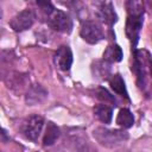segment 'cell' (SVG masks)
<instances>
[{"instance_id":"cell-6","label":"cell","mask_w":152,"mask_h":152,"mask_svg":"<svg viewBox=\"0 0 152 152\" xmlns=\"http://www.w3.org/2000/svg\"><path fill=\"white\" fill-rule=\"evenodd\" d=\"M141 26H142V15L128 14L127 21H126V34L133 45H135L138 42Z\"/></svg>"},{"instance_id":"cell-4","label":"cell","mask_w":152,"mask_h":152,"mask_svg":"<svg viewBox=\"0 0 152 152\" xmlns=\"http://www.w3.org/2000/svg\"><path fill=\"white\" fill-rule=\"evenodd\" d=\"M80 34L89 44H96L103 38V31L101 26L93 20H86L82 24Z\"/></svg>"},{"instance_id":"cell-15","label":"cell","mask_w":152,"mask_h":152,"mask_svg":"<svg viewBox=\"0 0 152 152\" xmlns=\"http://www.w3.org/2000/svg\"><path fill=\"white\" fill-rule=\"evenodd\" d=\"M126 8L128 14L132 15H144V4L142 1L129 0L126 2Z\"/></svg>"},{"instance_id":"cell-12","label":"cell","mask_w":152,"mask_h":152,"mask_svg":"<svg viewBox=\"0 0 152 152\" xmlns=\"http://www.w3.org/2000/svg\"><path fill=\"white\" fill-rule=\"evenodd\" d=\"M116 124L122 128H129L134 124V116L131 113V110L122 108L120 109L118 116H116Z\"/></svg>"},{"instance_id":"cell-16","label":"cell","mask_w":152,"mask_h":152,"mask_svg":"<svg viewBox=\"0 0 152 152\" xmlns=\"http://www.w3.org/2000/svg\"><path fill=\"white\" fill-rule=\"evenodd\" d=\"M95 96H96L99 100L103 101L104 104H107V103H114V102H115L114 97L108 93V90L104 89V88H101V87L95 90Z\"/></svg>"},{"instance_id":"cell-1","label":"cell","mask_w":152,"mask_h":152,"mask_svg":"<svg viewBox=\"0 0 152 152\" xmlns=\"http://www.w3.org/2000/svg\"><path fill=\"white\" fill-rule=\"evenodd\" d=\"M97 142L106 147H114L128 139V134L121 129H109L104 127H96L93 132Z\"/></svg>"},{"instance_id":"cell-7","label":"cell","mask_w":152,"mask_h":152,"mask_svg":"<svg viewBox=\"0 0 152 152\" xmlns=\"http://www.w3.org/2000/svg\"><path fill=\"white\" fill-rule=\"evenodd\" d=\"M48 96V91L44 87L40 84H33L28 88L26 95H25V101L28 106H34L40 102H43Z\"/></svg>"},{"instance_id":"cell-5","label":"cell","mask_w":152,"mask_h":152,"mask_svg":"<svg viewBox=\"0 0 152 152\" xmlns=\"http://www.w3.org/2000/svg\"><path fill=\"white\" fill-rule=\"evenodd\" d=\"M33 21H34L33 12L31 10H24L12 18V20L10 21V26L14 31L20 32V31H25V30L30 28L32 26Z\"/></svg>"},{"instance_id":"cell-17","label":"cell","mask_w":152,"mask_h":152,"mask_svg":"<svg viewBox=\"0 0 152 152\" xmlns=\"http://www.w3.org/2000/svg\"><path fill=\"white\" fill-rule=\"evenodd\" d=\"M147 69H148L150 75L152 76V57H151L150 55L147 56Z\"/></svg>"},{"instance_id":"cell-8","label":"cell","mask_w":152,"mask_h":152,"mask_svg":"<svg viewBox=\"0 0 152 152\" xmlns=\"http://www.w3.org/2000/svg\"><path fill=\"white\" fill-rule=\"evenodd\" d=\"M55 63L61 70H69L72 64V53L68 46H61L55 53Z\"/></svg>"},{"instance_id":"cell-11","label":"cell","mask_w":152,"mask_h":152,"mask_svg":"<svg viewBox=\"0 0 152 152\" xmlns=\"http://www.w3.org/2000/svg\"><path fill=\"white\" fill-rule=\"evenodd\" d=\"M94 114L95 116L103 124H109L110 120H112V108L104 103H101V104H97L95 106L94 108Z\"/></svg>"},{"instance_id":"cell-13","label":"cell","mask_w":152,"mask_h":152,"mask_svg":"<svg viewBox=\"0 0 152 152\" xmlns=\"http://www.w3.org/2000/svg\"><path fill=\"white\" fill-rule=\"evenodd\" d=\"M59 137V128L53 124V122H49L46 131H45V135L43 139V142L45 146H50L52 145Z\"/></svg>"},{"instance_id":"cell-9","label":"cell","mask_w":152,"mask_h":152,"mask_svg":"<svg viewBox=\"0 0 152 152\" xmlns=\"http://www.w3.org/2000/svg\"><path fill=\"white\" fill-rule=\"evenodd\" d=\"M97 17L103 23L112 26L116 21V13L114 11V7H113L112 2H108V1L100 2L99 7H97Z\"/></svg>"},{"instance_id":"cell-2","label":"cell","mask_w":152,"mask_h":152,"mask_svg":"<svg viewBox=\"0 0 152 152\" xmlns=\"http://www.w3.org/2000/svg\"><path fill=\"white\" fill-rule=\"evenodd\" d=\"M48 24L56 31L69 33L72 28V21L70 17L59 10H55L53 7L48 12Z\"/></svg>"},{"instance_id":"cell-14","label":"cell","mask_w":152,"mask_h":152,"mask_svg":"<svg viewBox=\"0 0 152 152\" xmlns=\"http://www.w3.org/2000/svg\"><path fill=\"white\" fill-rule=\"evenodd\" d=\"M109 84L112 87V89L118 93L119 95H122L125 97H127V91H126V87H125V82L121 77L120 74H115L109 78Z\"/></svg>"},{"instance_id":"cell-10","label":"cell","mask_w":152,"mask_h":152,"mask_svg":"<svg viewBox=\"0 0 152 152\" xmlns=\"http://www.w3.org/2000/svg\"><path fill=\"white\" fill-rule=\"evenodd\" d=\"M103 59L106 62L113 63V62H120L122 59V50L119 45L113 44L107 46V49L103 52Z\"/></svg>"},{"instance_id":"cell-3","label":"cell","mask_w":152,"mask_h":152,"mask_svg":"<svg viewBox=\"0 0 152 152\" xmlns=\"http://www.w3.org/2000/svg\"><path fill=\"white\" fill-rule=\"evenodd\" d=\"M43 125H44V120L40 115H31L23 121L20 126V132L26 139L34 141L38 139Z\"/></svg>"}]
</instances>
